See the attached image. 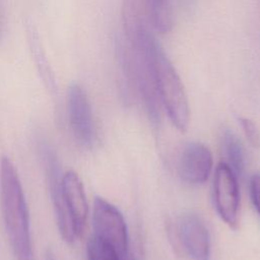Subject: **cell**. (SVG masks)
<instances>
[{
	"mask_svg": "<svg viewBox=\"0 0 260 260\" xmlns=\"http://www.w3.org/2000/svg\"><path fill=\"white\" fill-rule=\"evenodd\" d=\"M178 236L185 251L193 260H209V232L200 216L193 212L182 214L178 221Z\"/></svg>",
	"mask_w": 260,
	"mask_h": 260,
	"instance_id": "7",
	"label": "cell"
},
{
	"mask_svg": "<svg viewBox=\"0 0 260 260\" xmlns=\"http://www.w3.org/2000/svg\"><path fill=\"white\" fill-rule=\"evenodd\" d=\"M214 202L218 215L232 229L239 222V187L235 172L226 162H219L214 175Z\"/></svg>",
	"mask_w": 260,
	"mask_h": 260,
	"instance_id": "4",
	"label": "cell"
},
{
	"mask_svg": "<svg viewBox=\"0 0 260 260\" xmlns=\"http://www.w3.org/2000/svg\"><path fill=\"white\" fill-rule=\"evenodd\" d=\"M222 146L230 161L228 165L232 168L235 174H242L245 166L243 145L233 131L226 130L223 132Z\"/></svg>",
	"mask_w": 260,
	"mask_h": 260,
	"instance_id": "12",
	"label": "cell"
},
{
	"mask_svg": "<svg viewBox=\"0 0 260 260\" xmlns=\"http://www.w3.org/2000/svg\"><path fill=\"white\" fill-rule=\"evenodd\" d=\"M46 168L49 176L50 193L55 210L56 221L62 239L71 244L75 241L76 235L72 225V222L67 214L62 193H61V177H59V171L55 160V156L49 151L46 153Z\"/></svg>",
	"mask_w": 260,
	"mask_h": 260,
	"instance_id": "9",
	"label": "cell"
},
{
	"mask_svg": "<svg viewBox=\"0 0 260 260\" xmlns=\"http://www.w3.org/2000/svg\"><path fill=\"white\" fill-rule=\"evenodd\" d=\"M213 165L211 151L200 142L189 143L179 159V174L190 185L203 184L209 177Z\"/></svg>",
	"mask_w": 260,
	"mask_h": 260,
	"instance_id": "8",
	"label": "cell"
},
{
	"mask_svg": "<svg viewBox=\"0 0 260 260\" xmlns=\"http://www.w3.org/2000/svg\"><path fill=\"white\" fill-rule=\"evenodd\" d=\"M24 29L28 49L34 59L37 71L47 90L51 94H55L57 92V82L55 73L51 64L49 63L39 30L31 18L27 17L25 19Z\"/></svg>",
	"mask_w": 260,
	"mask_h": 260,
	"instance_id": "10",
	"label": "cell"
},
{
	"mask_svg": "<svg viewBox=\"0 0 260 260\" xmlns=\"http://www.w3.org/2000/svg\"><path fill=\"white\" fill-rule=\"evenodd\" d=\"M61 193L76 238H80L87 223L88 204L82 181L74 171L61 176Z\"/></svg>",
	"mask_w": 260,
	"mask_h": 260,
	"instance_id": "6",
	"label": "cell"
},
{
	"mask_svg": "<svg viewBox=\"0 0 260 260\" xmlns=\"http://www.w3.org/2000/svg\"><path fill=\"white\" fill-rule=\"evenodd\" d=\"M88 260H122L116 251L101 239L92 236L87 243Z\"/></svg>",
	"mask_w": 260,
	"mask_h": 260,
	"instance_id": "13",
	"label": "cell"
},
{
	"mask_svg": "<svg viewBox=\"0 0 260 260\" xmlns=\"http://www.w3.org/2000/svg\"><path fill=\"white\" fill-rule=\"evenodd\" d=\"M240 123L247 139L253 146L258 147L260 145V134L256 124L248 118H240Z\"/></svg>",
	"mask_w": 260,
	"mask_h": 260,
	"instance_id": "14",
	"label": "cell"
},
{
	"mask_svg": "<svg viewBox=\"0 0 260 260\" xmlns=\"http://www.w3.org/2000/svg\"><path fill=\"white\" fill-rule=\"evenodd\" d=\"M144 13L150 26L159 34H167L174 26L171 0H142Z\"/></svg>",
	"mask_w": 260,
	"mask_h": 260,
	"instance_id": "11",
	"label": "cell"
},
{
	"mask_svg": "<svg viewBox=\"0 0 260 260\" xmlns=\"http://www.w3.org/2000/svg\"><path fill=\"white\" fill-rule=\"evenodd\" d=\"M1 209L7 236L16 260H35L29 214L17 170L8 156L0 160Z\"/></svg>",
	"mask_w": 260,
	"mask_h": 260,
	"instance_id": "1",
	"label": "cell"
},
{
	"mask_svg": "<svg viewBox=\"0 0 260 260\" xmlns=\"http://www.w3.org/2000/svg\"><path fill=\"white\" fill-rule=\"evenodd\" d=\"M45 260H56V258L54 257V255L50 252V251H48L47 253H46V256H45Z\"/></svg>",
	"mask_w": 260,
	"mask_h": 260,
	"instance_id": "17",
	"label": "cell"
},
{
	"mask_svg": "<svg viewBox=\"0 0 260 260\" xmlns=\"http://www.w3.org/2000/svg\"><path fill=\"white\" fill-rule=\"evenodd\" d=\"M250 193L253 204L260 214V174H255L250 181Z\"/></svg>",
	"mask_w": 260,
	"mask_h": 260,
	"instance_id": "15",
	"label": "cell"
},
{
	"mask_svg": "<svg viewBox=\"0 0 260 260\" xmlns=\"http://www.w3.org/2000/svg\"><path fill=\"white\" fill-rule=\"evenodd\" d=\"M67 105L69 122L75 139L83 147L90 148L95 137L93 117L88 96L80 84H70Z\"/></svg>",
	"mask_w": 260,
	"mask_h": 260,
	"instance_id": "5",
	"label": "cell"
},
{
	"mask_svg": "<svg viewBox=\"0 0 260 260\" xmlns=\"http://www.w3.org/2000/svg\"><path fill=\"white\" fill-rule=\"evenodd\" d=\"M152 62L161 107L167 111L173 125L184 132L187 130L190 121L187 94L176 68L158 41L152 50Z\"/></svg>",
	"mask_w": 260,
	"mask_h": 260,
	"instance_id": "2",
	"label": "cell"
},
{
	"mask_svg": "<svg viewBox=\"0 0 260 260\" xmlns=\"http://www.w3.org/2000/svg\"><path fill=\"white\" fill-rule=\"evenodd\" d=\"M4 30H5V22H4V16H3V12L2 9L0 7V41L3 38L4 35Z\"/></svg>",
	"mask_w": 260,
	"mask_h": 260,
	"instance_id": "16",
	"label": "cell"
},
{
	"mask_svg": "<svg viewBox=\"0 0 260 260\" xmlns=\"http://www.w3.org/2000/svg\"><path fill=\"white\" fill-rule=\"evenodd\" d=\"M94 237L110 245L122 260H128V232L120 210L105 198L95 197L92 206Z\"/></svg>",
	"mask_w": 260,
	"mask_h": 260,
	"instance_id": "3",
	"label": "cell"
}]
</instances>
